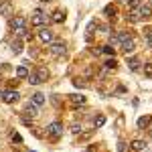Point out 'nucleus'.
<instances>
[{"label": "nucleus", "mask_w": 152, "mask_h": 152, "mask_svg": "<svg viewBox=\"0 0 152 152\" xmlns=\"http://www.w3.org/2000/svg\"><path fill=\"white\" fill-rule=\"evenodd\" d=\"M104 124H105V116H102V114H99V116L94 118V126H95V128H102Z\"/></svg>", "instance_id": "18"}, {"label": "nucleus", "mask_w": 152, "mask_h": 152, "mask_svg": "<svg viewBox=\"0 0 152 152\" xmlns=\"http://www.w3.org/2000/svg\"><path fill=\"white\" fill-rule=\"evenodd\" d=\"M116 67H118L116 59H110V61H105V69H116Z\"/></svg>", "instance_id": "23"}, {"label": "nucleus", "mask_w": 152, "mask_h": 152, "mask_svg": "<svg viewBox=\"0 0 152 152\" xmlns=\"http://www.w3.org/2000/svg\"><path fill=\"white\" fill-rule=\"evenodd\" d=\"M45 23H51L49 14H43L41 10H37V12H35V16H33V24H35V26H43Z\"/></svg>", "instance_id": "5"}, {"label": "nucleus", "mask_w": 152, "mask_h": 152, "mask_svg": "<svg viewBox=\"0 0 152 152\" xmlns=\"http://www.w3.org/2000/svg\"><path fill=\"white\" fill-rule=\"evenodd\" d=\"M130 146H132V150L140 152V150L146 148V142H144V140H132V142H130Z\"/></svg>", "instance_id": "11"}, {"label": "nucleus", "mask_w": 152, "mask_h": 152, "mask_svg": "<svg viewBox=\"0 0 152 152\" xmlns=\"http://www.w3.org/2000/svg\"><path fill=\"white\" fill-rule=\"evenodd\" d=\"M144 75L146 77H152V63H146L144 65Z\"/></svg>", "instance_id": "26"}, {"label": "nucleus", "mask_w": 152, "mask_h": 152, "mask_svg": "<svg viewBox=\"0 0 152 152\" xmlns=\"http://www.w3.org/2000/svg\"><path fill=\"white\" fill-rule=\"evenodd\" d=\"M69 102H71L73 105H83V104H85V95L73 94V95H69Z\"/></svg>", "instance_id": "10"}, {"label": "nucleus", "mask_w": 152, "mask_h": 152, "mask_svg": "<svg viewBox=\"0 0 152 152\" xmlns=\"http://www.w3.org/2000/svg\"><path fill=\"white\" fill-rule=\"evenodd\" d=\"M128 67L132 71H138V69H140V59H138V57H132V59H130L128 57Z\"/></svg>", "instance_id": "12"}, {"label": "nucleus", "mask_w": 152, "mask_h": 152, "mask_svg": "<svg viewBox=\"0 0 152 152\" xmlns=\"http://www.w3.org/2000/svg\"><path fill=\"white\" fill-rule=\"evenodd\" d=\"M102 51H104V53H107V55H114V51H116V49L112 47V45H105V47H102Z\"/></svg>", "instance_id": "30"}, {"label": "nucleus", "mask_w": 152, "mask_h": 152, "mask_svg": "<svg viewBox=\"0 0 152 152\" xmlns=\"http://www.w3.org/2000/svg\"><path fill=\"white\" fill-rule=\"evenodd\" d=\"M0 97H2V91H0Z\"/></svg>", "instance_id": "33"}, {"label": "nucleus", "mask_w": 152, "mask_h": 152, "mask_svg": "<svg viewBox=\"0 0 152 152\" xmlns=\"http://www.w3.org/2000/svg\"><path fill=\"white\" fill-rule=\"evenodd\" d=\"M10 140L14 142V144H20V142H23V136H20L18 132H14V130H12V132H10Z\"/></svg>", "instance_id": "19"}, {"label": "nucleus", "mask_w": 152, "mask_h": 152, "mask_svg": "<svg viewBox=\"0 0 152 152\" xmlns=\"http://www.w3.org/2000/svg\"><path fill=\"white\" fill-rule=\"evenodd\" d=\"M35 75H37V79H39V83H43V81H47V79H49V69L41 65V67L35 71Z\"/></svg>", "instance_id": "9"}, {"label": "nucleus", "mask_w": 152, "mask_h": 152, "mask_svg": "<svg viewBox=\"0 0 152 152\" xmlns=\"http://www.w3.org/2000/svg\"><path fill=\"white\" fill-rule=\"evenodd\" d=\"M28 83H31V85H39V79H37L35 71H33V73H28Z\"/></svg>", "instance_id": "24"}, {"label": "nucleus", "mask_w": 152, "mask_h": 152, "mask_svg": "<svg viewBox=\"0 0 152 152\" xmlns=\"http://www.w3.org/2000/svg\"><path fill=\"white\" fill-rule=\"evenodd\" d=\"M71 132H73V134H79V132H81V126H79V124H73Z\"/></svg>", "instance_id": "31"}, {"label": "nucleus", "mask_w": 152, "mask_h": 152, "mask_svg": "<svg viewBox=\"0 0 152 152\" xmlns=\"http://www.w3.org/2000/svg\"><path fill=\"white\" fill-rule=\"evenodd\" d=\"M61 134H63V124H61V122H51V124L47 126V136L49 138L57 140Z\"/></svg>", "instance_id": "2"}, {"label": "nucleus", "mask_w": 152, "mask_h": 152, "mask_svg": "<svg viewBox=\"0 0 152 152\" xmlns=\"http://www.w3.org/2000/svg\"><path fill=\"white\" fill-rule=\"evenodd\" d=\"M150 122H152V120H150Z\"/></svg>", "instance_id": "34"}, {"label": "nucleus", "mask_w": 152, "mask_h": 152, "mask_svg": "<svg viewBox=\"0 0 152 152\" xmlns=\"http://www.w3.org/2000/svg\"><path fill=\"white\" fill-rule=\"evenodd\" d=\"M10 49H12V53H20V51H23V43H20V41H14L10 45Z\"/></svg>", "instance_id": "20"}, {"label": "nucleus", "mask_w": 152, "mask_h": 152, "mask_svg": "<svg viewBox=\"0 0 152 152\" xmlns=\"http://www.w3.org/2000/svg\"><path fill=\"white\" fill-rule=\"evenodd\" d=\"M51 20H53V23H63V20H65V14L61 10H55L51 14Z\"/></svg>", "instance_id": "15"}, {"label": "nucleus", "mask_w": 152, "mask_h": 152, "mask_svg": "<svg viewBox=\"0 0 152 152\" xmlns=\"http://www.w3.org/2000/svg\"><path fill=\"white\" fill-rule=\"evenodd\" d=\"M18 97H20V94L18 91H14V89H6V91H2V102L4 104H14V102H18Z\"/></svg>", "instance_id": "4"}, {"label": "nucleus", "mask_w": 152, "mask_h": 152, "mask_svg": "<svg viewBox=\"0 0 152 152\" xmlns=\"http://www.w3.org/2000/svg\"><path fill=\"white\" fill-rule=\"evenodd\" d=\"M10 28L14 31V35L26 37V20L23 16H10Z\"/></svg>", "instance_id": "1"}, {"label": "nucleus", "mask_w": 152, "mask_h": 152, "mask_svg": "<svg viewBox=\"0 0 152 152\" xmlns=\"http://www.w3.org/2000/svg\"><path fill=\"white\" fill-rule=\"evenodd\" d=\"M31 102H33V104H37V105H43V104H45V95H43V94H35Z\"/></svg>", "instance_id": "17"}, {"label": "nucleus", "mask_w": 152, "mask_h": 152, "mask_svg": "<svg viewBox=\"0 0 152 152\" xmlns=\"http://www.w3.org/2000/svg\"><path fill=\"white\" fill-rule=\"evenodd\" d=\"M118 152H130V150H128V144H126L124 140L118 142Z\"/></svg>", "instance_id": "22"}, {"label": "nucleus", "mask_w": 152, "mask_h": 152, "mask_svg": "<svg viewBox=\"0 0 152 152\" xmlns=\"http://www.w3.org/2000/svg\"><path fill=\"white\" fill-rule=\"evenodd\" d=\"M136 12H138L140 18H150V16H152V6H150V4H140Z\"/></svg>", "instance_id": "8"}, {"label": "nucleus", "mask_w": 152, "mask_h": 152, "mask_svg": "<svg viewBox=\"0 0 152 152\" xmlns=\"http://www.w3.org/2000/svg\"><path fill=\"white\" fill-rule=\"evenodd\" d=\"M16 77H18V79L28 77V69H26V67H23V65H20V67H16Z\"/></svg>", "instance_id": "16"}, {"label": "nucleus", "mask_w": 152, "mask_h": 152, "mask_svg": "<svg viewBox=\"0 0 152 152\" xmlns=\"http://www.w3.org/2000/svg\"><path fill=\"white\" fill-rule=\"evenodd\" d=\"M122 51H124L126 55H130V53L134 51V39H130V41H126V43H122Z\"/></svg>", "instance_id": "14"}, {"label": "nucleus", "mask_w": 152, "mask_h": 152, "mask_svg": "<svg viewBox=\"0 0 152 152\" xmlns=\"http://www.w3.org/2000/svg\"><path fill=\"white\" fill-rule=\"evenodd\" d=\"M24 114H26V116H31V118L39 116V110H37V104H33V102H31V104L26 105V112H24Z\"/></svg>", "instance_id": "13"}, {"label": "nucleus", "mask_w": 152, "mask_h": 152, "mask_svg": "<svg viewBox=\"0 0 152 152\" xmlns=\"http://www.w3.org/2000/svg\"><path fill=\"white\" fill-rule=\"evenodd\" d=\"M148 124H150V118H148V116H146V118L142 116L140 120H138V128H146Z\"/></svg>", "instance_id": "21"}, {"label": "nucleus", "mask_w": 152, "mask_h": 152, "mask_svg": "<svg viewBox=\"0 0 152 152\" xmlns=\"http://www.w3.org/2000/svg\"><path fill=\"white\" fill-rule=\"evenodd\" d=\"M140 2H142V0H126V4H128L130 8H138V6H140Z\"/></svg>", "instance_id": "27"}, {"label": "nucleus", "mask_w": 152, "mask_h": 152, "mask_svg": "<svg viewBox=\"0 0 152 152\" xmlns=\"http://www.w3.org/2000/svg\"><path fill=\"white\" fill-rule=\"evenodd\" d=\"M75 87H79V89H81V87H87V81H85V79H75Z\"/></svg>", "instance_id": "28"}, {"label": "nucleus", "mask_w": 152, "mask_h": 152, "mask_svg": "<svg viewBox=\"0 0 152 152\" xmlns=\"http://www.w3.org/2000/svg\"><path fill=\"white\" fill-rule=\"evenodd\" d=\"M39 39H41L43 43H47V45H51V43L55 41V33H53V31H49V28H43V31L39 33Z\"/></svg>", "instance_id": "6"}, {"label": "nucleus", "mask_w": 152, "mask_h": 152, "mask_svg": "<svg viewBox=\"0 0 152 152\" xmlns=\"http://www.w3.org/2000/svg\"><path fill=\"white\" fill-rule=\"evenodd\" d=\"M128 20H130V23H138V20H140L138 12H130V14H128Z\"/></svg>", "instance_id": "25"}, {"label": "nucleus", "mask_w": 152, "mask_h": 152, "mask_svg": "<svg viewBox=\"0 0 152 152\" xmlns=\"http://www.w3.org/2000/svg\"><path fill=\"white\" fill-rule=\"evenodd\" d=\"M49 51H51L53 55L61 57V55H65V53H67V45H65V43H61V41H53V43L49 45Z\"/></svg>", "instance_id": "3"}, {"label": "nucleus", "mask_w": 152, "mask_h": 152, "mask_svg": "<svg viewBox=\"0 0 152 152\" xmlns=\"http://www.w3.org/2000/svg\"><path fill=\"white\" fill-rule=\"evenodd\" d=\"M144 37H146V45L152 49V33H150V35H144Z\"/></svg>", "instance_id": "32"}, {"label": "nucleus", "mask_w": 152, "mask_h": 152, "mask_svg": "<svg viewBox=\"0 0 152 152\" xmlns=\"http://www.w3.org/2000/svg\"><path fill=\"white\" fill-rule=\"evenodd\" d=\"M105 14H107L110 18H114V16H116V8H114V6H107V8H105Z\"/></svg>", "instance_id": "29"}, {"label": "nucleus", "mask_w": 152, "mask_h": 152, "mask_svg": "<svg viewBox=\"0 0 152 152\" xmlns=\"http://www.w3.org/2000/svg\"><path fill=\"white\" fill-rule=\"evenodd\" d=\"M0 16H12L10 0H0Z\"/></svg>", "instance_id": "7"}]
</instances>
